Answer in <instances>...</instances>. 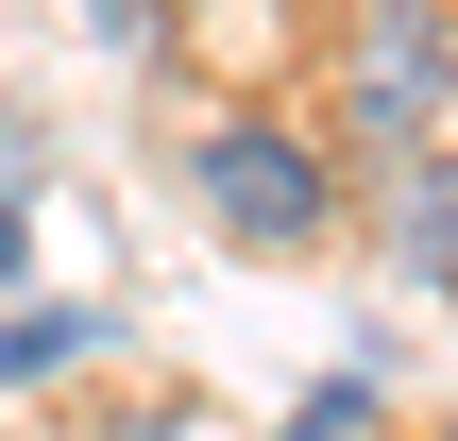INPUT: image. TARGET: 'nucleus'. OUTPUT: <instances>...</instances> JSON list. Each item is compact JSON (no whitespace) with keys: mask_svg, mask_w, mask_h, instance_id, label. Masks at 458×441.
<instances>
[{"mask_svg":"<svg viewBox=\"0 0 458 441\" xmlns=\"http://www.w3.org/2000/svg\"><path fill=\"white\" fill-rule=\"evenodd\" d=\"M408 272H425V289H458V136L408 170Z\"/></svg>","mask_w":458,"mask_h":441,"instance_id":"obj_4","label":"nucleus"},{"mask_svg":"<svg viewBox=\"0 0 458 441\" xmlns=\"http://www.w3.org/2000/svg\"><path fill=\"white\" fill-rule=\"evenodd\" d=\"M340 136L425 170L458 136V0H357L340 17Z\"/></svg>","mask_w":458,"mask_h":441,"instance_id":"obj_1","label":"nucleus"},{"mask_svg":"<svg viewBox=\"0 0 458 441\" xmlns=\"http://www.w3.org/2000/svg\"><path fill=\"white\" fill-rule=\"evenodd\" d=\"M289 441H374V374H323V391L289 408Z\"/></svg>","mask_w":458,"mask_h":441,"instance_id":"obj_5","label":"nucleus"},{"mask_svg":"<svg viewBox=\"0 0 458 441\" xmlns=\"http://www.w3.org/2000/svg\"><path fill=\"white\" fill-rule=\"evenodd\" d=\"M102 357V306H0V391H51Z\"/></svg>","mask_w":458,"mask_h":441,"instance_id":"obj_3","label":"nucleus"},{"mask_svg":"<svg viewBox=\"0 0 458 441\" xmlns=\"http://www.w3.org/2000/svg\"><path fill=\"white\" fill-rule=\"evenodd\" d=\"M187 204H204L238 255H323V238H340V153L238 102V119H204V136H187Z\"/></svg>","mask_w":458,"mask_h":441,"instance_id":"obj_2","label":"nucleus"},{"mask_svg":"<svg viewBox=\"0 0 458 441\" xmlns=\"http://www.w3.org/2000/svg\"><path fill=\"white\" fill-rule=\"evenodd\" d=\"M68 441H170V408H136V425H68Z\"/></svg>","mask_w":458,"mask_h":441,"instance_id":"obj_7","label":"nucleus"},{"mask_svg":"<svg viewBox=\"0 0 458 441\" xmlns=\"http://www.w3.org/2000/svg\"><path fill=\"white\" fill-rule=\"evenodd\" d=\"M17 272H34V221H17V187H0V289H17Z\"/></svg>","mask_w":458,"mask_h":441,"instance_id":"obj_6","label":"nucleus"}]
</instances>
